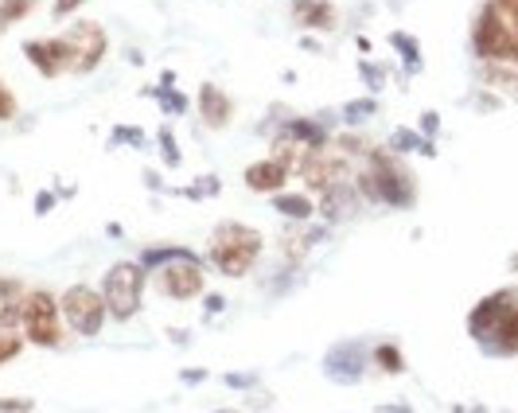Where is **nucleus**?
I'll list each match as a JSON object with an SVG mask.
<instances>
[{
    "instance_id": "nucleus-1",
    "label": "nucleus",
    "mask_w": 518,
    "mask_h": 413,
    "mask_svg": "<svg viewBox=\"0 0 518 413\" xmlns=\"http://www.w3.org/2000/svg\"><path fill=\"white\" fill-rule=\"evenodd\" d=\"M468 335L495 359H514L518 355V293L499 289L475 301L468 312Z\"/></svg>"
},
{
    "instance_id": "nucleus-2",
    "label": "nucleus",
    "mask_w": 518,
    "mask_h": 413,
    "mask_svg": "<svg viewBox=\"0 0 518 413\" xmlns=\"http://www.w3.org/2000/svg\"><path fill=\"white\" fill-rule=\"evenodd\" d=\"M359 191L370 199H379L398 211H409L417 203V176L409 172V164L401 160L394 149H370L367 152V172L359 176Z\"/></svg>"
},
{
    "instance_id": "nucleus-3",
    "label": "nucleus",
    "mask_w": 518,
    "mask_h": 413,
    "mask_svg": "<svg viewBox=\"0 0 518 413\" xmlns=\"http://www.w3.org/2000/svg\"><path fill=\"white\" fill-rule=\"evenodd\" d=\"M262 250H265V242H262V235H257L254 226L223 223V226H215L211 246H206V257H211L215 269L223 277H245L254 269L257 257H262Z\"/></svg>"
},
{
    "instance_id": "nucleus-4",
    "label": "nucleus",
    "mask_w": 518,
    "mask_h": 413,
    "mask_svg": "<svg viewBox=\"0 0 518 413\" xmlns=\"http://www.w3.org/2000/svg\"><path fill=\"white\" fill-rule=\"evenodd\" d=\"M472 47L484 62H511V67H518V35L499 16L495 0H487L479 8V16L472 24Z\"/></svg>"
},
{
    "instance_id": "nucleus-5",
    "label": "nucleus",
    "mask_w": 518,
    "mask_h": 413,
    "mask_svg": "<svg viewBox=\"0 0 518 413\" xmlns=\"http://www.w3.org/2000/svg\"><path fill=\"white\" fill-rule=\"evenodd\" d=\"M101 296H106L110 316L125 324L140 312V296H145V265L140 262H118L101 277Z\"/></svg>"
},
{
    "instance_id": "nucleus-6",
    "label": "nucleus",
    "mask_w": 518,
    "mask_h": 413,
    "mask_svg": "<svg viewBox=\"0 0 518 413\" xmlns=\"http://www.w3.org/2000/svg\"><path fill=\"white\" fill-rule=\"evenodd\" d=\"M59 320H62V308H59L55 296L43 293V289L28 293V301H24V335H28V343L55 347L62 340Z\"/></svg>"
},
{
    "instance_id": "nucleus-7",
    "label": "nucleus",
    "mask_w": 518,
    "mask_h": 413,
    "mask_svg": "<svg viewBox=\"0 0 518 413\" xmlns=\"http://www.w3.org/2000/svg\"><path fill=\"white\" fill-rule=\"evenodd\" d=\"M59 308H62V320L71 324V331H79V335H98L101 324H106V316H110L106 296L86 289V285H71L62 293Z\"/></svg>"
},
{
    "instance_id": "nucleus-8",
    "label": "nucleus",
    "mask_w": 518,
    "mask_h": 413,
    "mask_svg": "<svg viewBox=\"0 0 518 413\" xmlns=\"http://www.w3.org/2000/svg\"><path fill=\"white\" fill-rule=\"evenodd\" d=\"M62 47H67V71H79V74H90L106 55V32L98 28L94 20H82L74 28L62 32Z\"/></svg>"
},
{
    "instance_id": "nucleus-9",
    "label": "nucleus",
    "mask_w": 518,
    "mask_h": 413,
    "mask_svg": "<svg viewBox=\"0 0 518 413\" xmlns=\"http://www.w3.org/2000/svg\"><path fill=\"white\" fill-rule=\"evenodd\" d=\"M152 281H157V293L172 296V301H191L203 293V262L196 254H179L172 262H164Z\"/></svg>"
},
{
    "instance_id": "nucleus-10",
    "label": "nucleus",
    "mask_w": 518,
    "mask_h": 413,
    "mask_svg": "<svg viewBox=\"0 0 518 413\" xmlns=\"http://www.w3.org/2000/svg\"><path fill=\"white\" fill-rule=\"evenodd\" d=\"M367 363H370V355L362 343H335L331 351L323 355V370L340 386H355L362 374H367Z\"/></svg>"
},
{
    "instance_id": "nucleus-11",
    "label": "nucleus",
    "mask_w": 518,
    "mask_h": 413,
    "mask_svg": "<svg viewBox=\"0 0 518 413\" xmlns=\"http://www.w3.org/2000/svg\"><path fill=\"white\" fill-rule=\"evenodd\" d=\"M24 55L28 62H35V71L43 74V79H59L62 71H67V47H62V35L59 40H32L24 47Z\"/></svg>"
},
{
    "instance_id": "nucleus-12",
    "label": "nucleus",
    "mask_w": 518,
    "mask_h": 413,
    "mask_svg": "<svg viewBox=\"0 0 518 413\" xmlns=\"http://www.w3.org/2000/svg\"><path fill=\"white\" fill-rule=\"evenodd\" d=\"M284 179H289V168H284L281 160H257L245 168V187L257 191V196H277V191L284 187Z\"/></svg>"
},
{
    "instance_id": "nucleus-13",
    "label": "nucleus",
    "mask_w": 518,
    "mask_h": 413,
    "mask_svg": "<svg viewBox=\"0 0 518 413\" xmlns=\"http://www.w3.org/2000/svg\"><path fill=\"white\" fill-rule=\"evenodd\" d=\"M199 113H203V121L211 129H226L230 118H235V101H230V94H223L218 86L203 82L199 86Z\"/></svg>"
},
{
    "instance_id": "nucleus-14",
    "label": "nucleus",
    "mask_w": 518,
    "mask_h": 413,
    "mask_svg": "<svg viewBox=\"0 0 518 413\" xmlns=\"http://www.w3.org/2000/svg\"><path fill=\"white\" fill-rule=\"evenodd\" d=\"M24 301H28V293H24L20 281L0 277V331L24 324Z\"/></svg>"
},
{
    "instance_id": "nucleus-15",
    "label": "nucleus",
    "mask_w": 518,
    "mask_h": 413,
    "mask_svg": "<svg viewBox=\"0 0 518 413\" xmlns=\"http://www.w3.org/2000/svg\"><path fill=\"white\" fill-rule=\"evenodd\" d=\"M479 82H484L491 94L518 101V67H511V62H484V67H479Z\"/></svg>"
},
{
    "instance_id": "nucleus-16",
    "label": "nucleus",
    "mask_w": 518,
    "mask_h": 413,
    "mask_svg": "<svg viewBox=\"0 0 518 413\" xmlns=\"http://www.w3.org/2000/svg\"><path fill=\"white\" fill-rule=\"evenodd\" d=\"M355 206H359V187H351L347 179L323 191V215H328L331 223H343V218H351Z\"/></svg>"
},
{
    "instance_id": "nucleus-17",
    "label": "nucleus",
    "mask_w": 518,
    "mask_h": 413,
    "mask_svg": "<svg viewBox=\"0 0 518 413\" xmlns=\"http://www.w3.org/2000/svg\"><path fill=\"white\" fill-rule=\"evenodd\" d=\"M293 16H296L301 28L323 32V28H331V24H335V8H331V0H296Z\"/></svg>"
},
{
    "instance_id": "nucleus-18",
    "label": "nucleus",
    "mask_w": 518,
    "mask_h": 413,
    "mask_svg": "<svg viewBox=\"0 0 518 413\" xmlns=\"http://www.w3.org/2000/svg\"><path fill=\"white\" fill-rule=\"evenodd\" d=\"M273 206H277V215L289 218V223H312V215H316V203L308 196H301V191H296V196H281L277 191Z\"/></svg>"
},
{
    "instance_id": "nucleus-19",
    "label": "nucleus",
    "mask_w": 518,
    "mask_h": 413,
    "mask_svg": "<svg viewBox=\"0 0 518 413\" xmlns=\"http://www.w3.org/2000/svg\"><path fill=\"white\" fill-rule=\"evenodd\" d=\"M284 133H289L293 140H301L304 149H316V145H328V133L316 125V121H308V118H293L289 125H284Z\"/></svg>"
},
{
    "instance_id": "nucleus-20",
    "label": "nucleus",
    "mask_w": 518,
    "mask_h": 413,
    "mask_svg": "<svg viewBox=\"0 0 518 413\" xmlns=\"http://www.w3.org/2000/svg\"><path fill=\"white\" fill-rule=\"evenodd\" d=\"M390 149H394V152H421L425 160H433V157H436L433 140H425V137H417V133H409V129H401V133H394Z\"/></svg>"
},
{
    "instance_id": "nucleus-21",
    "label": "nucleus",
    "mask_w": 518,
    "mask_h": 413,
    "mask_svg": "<svg viewBox=\"0 0 518 413\" xmlns=\"http://www.w3.org/2000/svg\"><path fill=\"white\" fill-rule=\"evenodd\" d=\"M374 363H379L386 374H401L406 370V355H401L398 343H379L374 347Z\"/></svg>"
},
{
    "instance_id": "nucleus-22",
    "label": "nucleus",
    "mask_w": 518,
    "mask_h": 413,
    "mask_svg": "<svg viewBox=\"0 0 518 413\" xmlns=\"http://www.w3.org/2000/svg\"><path fill=\"white\" fill-rule=\"evenodd\" d=\"M390 43L401 51V59H406V71L417 74V71H421V51H417V43H413L406 32H390Z\"/></svg>"
},
{
    "instance_id": "nucleus-23",
    "label": "nucleus",
    "mask_w": 518,
    "mask_h": 413,
    "mask_svg": "<svg viewBox=\"0 0 518 413\" xmlns=\"http://www.w3.org/2000/svg\"><path fill=\"white\" fill-rule=\"evenodd\" d=\"M35 8V0H0V28H12L16 20H24Z\"/></svg>"
},
{
    "instance_id": "nucleus-24",
    "label": "nucleus",
    "mask_w": 518,
    "mask_h": 413,
    "mask_svg": "<svg viewBox=\"0 0 518 413\" xmlns=\"http://www.w3.org/2000/svg\"><path fill=\"white\" fill-rule=\"evenodd\" d=\"M374 110H379V101L374 98H359V101H347L343 106V118H347V125H359L362 118H370Z\"/></svg>"
},
{
    "instance_id": "nucleus-25",
    "label": "nucleus",
    "mask_w": 518,
    "mask_h": 413,
    "mask_svg": "<svg viewBox=\"0 0 518 413\" xmlns=\"http://www.w3.org/2000/svg\"><path fill=\"white\" fill-rule=\"evenodd\" d=\"M160 149H164V164L168 168H176L179 164V145H176V140H172V129H160Z\"/></svg>"
},
{
    "instance_id": "nucleus-26",
    "label": "nucleus",
    "mask_w": 518,
    "mask_h": 413,
    "mask_svg": "<svg viewBox=\"0 0 518 413\" xmlns=\"http://www.w3.org/2000/svg\"><path fill=\"white\" fill-rule=\"evenodd\" d=\"M16 118V98H12V90L0 79V121H12Z\"/></svg>"
},
{
    "instance_id": "nucleus-27",
    "label": "nucleus",
    "mask_w": 518,
    "mask_h": 413,
    "mask_svg": "<svg viewBox=\"0 0 518 413\" xmlns=\"http://www.w3.org/2000/svg\"><path fill=\"white\" fill-rule=\"evenodd\" d=\"M191 199H203V196H218V176H206V179H196L187 191Z\"/></svg>"
},
{
    "instance_id": "nucleus-28",
    "label": "nucleus",
    "mask_w": 518,
    "mask_h": 413,
    "mask_svg": "<svg viewBox=\"0 0 518 413\" xmlns=\"http://www.w3.org/2000/svg\"><path fill=\"white\" fill-rule=\"evenodd\" d=\"M359 74H362V79H367L370 94H379V90H382V71L374 67V62H359Z\"/></svg>"
},
{
    "instance_id": "nucleus-29",
    "label": "nucleus",
    "mask_w": 518,
    "mask_h": 413,
    "mask_svg": "<svg viewBox=\"0 0 518 413\" xmlns=\"http://www.w3.org/2000/svg\"><path fill=\"white\" fill-rule=\"evenodd\" d=\"M20 347H24V343L16 340V335H8V331L0 335V363H8V359H16V355H20Z\"/></svg>"
},
{
    "instance_id": "nucleus-30",
    "label": "nucleus",
    "mask_w": 518,
    "mask_h": 413,
    "mask_svg": "<svg viewBox=\"0 0 518 413\" xmlns=\"http://www.w3.org/2000/svg\"><path fill=\"white\" fill-rule=\"evenodd\" d=\"M157 94H160V106H164L168 113H184V110H187V101L179 98V94H172V90H157Z\"/></svg>"
},
{
    "instance_id": "nucleus-31",
    "label": "nucleus",
    "mask_w": 518,
    "mask_h": 413,
    "mask_svg": "<svg viewBox=\"0 0 518 413\" xmlns=\"http://www.w3.org/2000/svg\"><path fill=\"white\" fill-rule=\"evenodd\" d=\"M0 413H32V398H0Z\"/></svg>"
},
{
    "instance_id": "nucleus-32",
    "label": "nucleus",
    "mask_w": 518,
    "mask_h": 413,
    "mask_svg": "<svg viewBox=\"0 0 518 413\" xmlns=\"http://www.w3.org/2000/svg\"><path fill=\"white\" fill-rule=\"evenodd\" d=\"M436 129H440L436 110H425V113H421V133H425V137H436Z\"/></svg>"
},
{
    "instance_id": "nucleus-33",
    "label": "nucleus",
    "mask_w": 518,
    "mask_h": 413,
    "mask_svg": "<svg viewBox=\"0 0 518 413\" xmlns=\"http://www.w3.org/2000/svg\"><path fill=\"white\" fill-rule=\"evenodd\" d=\"M226 386H242V390H250V386H257V374H226Z\"/></svg>"
},
{
    "instance_id": "nucleus-34",
    "label": "nucleus",
    "mask_w": 518,
    "mask_h": 413,
    "mask_svg": "<svg viewBox=\"0 0 518 413\" xmlns=\"http://www.w3.org/2000/svg\"><path fill=\"white\" fill-rule=\"evenodd\" d=\"M121 140H129V145H145L140 133H133V129H118V133H113V145H121Z\"/></svg>"
},
{
    "instance_id": "nucleus-35",
    "label": "nucleus",
    "mask_w": 518,
    "mask_h": 413,
    "mask_svg": "<svg viewBox=\"0 0 518 413\" xmlns=\"http://www.w3.org/2000/svg\"><path fill=\"white\" fill-rule=\"evenodd\" d=\"M374 413H413L406 402H382V406H374Z\"/></svg>"
},
{
    "instance_id": "nucleus-36",
    "label": "nucleus",
    "mask_w": 518,
    "mask_h": 413,
    "mask_svg": "<svg viewBox=\"0 0 518 413\" xmlns=\"http://www.w3.org/2000/svg\"><path fill=\"white\" fill-rule=\"evenodd\" d=\"M79 5H82V0H55V16H71Z\"/></svg>"
},
{
    "instance_id": "nucleus-37",
    "label": "nucleus",
    "mask_w": 518,
    "mask_h": 413,
    "mask_svg": "<svg viewBox=\"0 0 518 413\" xmlns=\"http://www.w3.org/2000/svg\"><path fill=\"white\" fill-rule=\"evenodd\" d=\"M51 206H55V196H51V191H40V199H35V211H40V215H47Z\"/></svg>"
},
{
    "instance_id": "nucleus-38",
    "label": "nucleus",
    "mask_w": 518,
    "mask_h": 413,
    "mask_svg": "<svg viewBox=\"0 0 518 413\" xmlns=\"http://www.w3.org/2000/svg\"><path fill=\"white\" fill-rule=\"evenodd\" d=\"M203 379H206L203 367H187V370H184V382H187V386H196V382H203Z\"/></svg>"
},
{
    "instance_id": "nucleus-39",
    "label": "nucleus",
    "mask_w": 518,
    "mask_h": 413,
    "mask_svg": "<svg viewBox=\"0 0 518 413\" xmlns=\"http://www.w3.org/2000/svg\"><path fill=\"white\" fill-rule=\"evenodd\" d=\"M226 301H223V296H206V308H211V312H218V308H223Z\"/></svg>"
},
{
    "instance_id": "nucleus-40",
    "label": "nucleus",
    "mask_w": 518,
    "mask_h": 413,
    "mask_svg": "<svg viewBox=\"0 0 518 413\" xmlns=\"http://www.w3.org/2000/svg\"><path fill=\"white\" fill-rule=\"evenodd\" d=\"M464 413H491L487 406H472V409H464Z\"/></svg>"
},
{
    "instance_id": "nucleus-41",
    "label": "nucleus",
    "mask_w": 518,
    "mask_h": 413,
    "mask_svg": "<svg viewBox=\"0 0 518 413\" xmlns=\"http://www.w3.org/2000/svg\"><path fill=\"white\" fill-rule=\"evenodd\" d=\"M218 413H238V409H218Z\"/></svg>"
}]
</instances>
